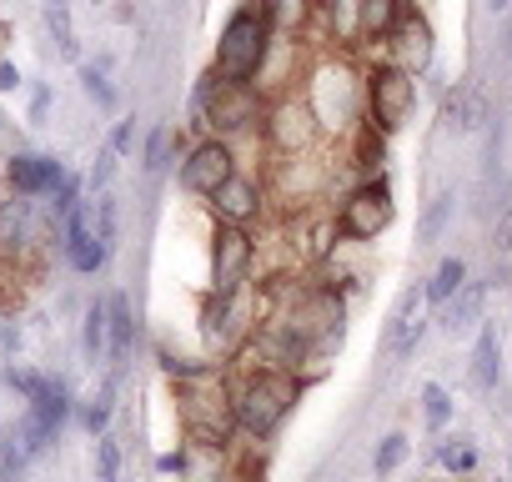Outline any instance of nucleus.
Returning <instances> with one entry per match:
<instances>
[{
  "mask_svg": "<svg viewBox=\"0 0 512 482\" xmlns=\"http://www.w3.org/2000/svg\"><path fill=\"white\" fill-rule=\"evenodd\" d=\"M487 6H492V11H507V6H512V0H487Z\"/></svg>",
  "mask_w": 512,
  "mask_h": 482,
  "instance_id": "42",
  "label": "nucleus"
},
{
  "mask_svg": "<svg viewBox=\"0 0 512 482\" xmlns=\"http://www.w3.org/2000/svg\"><path fill=\"white\" fill-rule=\"evenodd\" d=\"M16 86H21V71L11 61H0V91H16Z\"/></svg>",
  "mask_w": 512,
  "mask_h": 482,
  "instance_id": "40",
  "label": "nucleus"
},
{
  "mask_svg": "<svg viewBox=\"0 0 512 482\" xmlns=\"http://www.w3.org/2000/svg\"><path fill=\"white\" fill-rule=\"evenodd\" d=\"M6 176H11V191H16V196H51V191L66 181V166H61L56 156H31V151H21V156H11Z\"/></svg>",
  "mask_w": 512,
  "mask_h": 482,
  "instance_id": "15",
  "label": "nucleus"
},
{
  "mask_svg": "<svg viewBox=\"0 0 512 482\" xmlns=\"http://www.w3.org/2000/svg\"><path fill=\"white\" fill-rule=\"evenodd\" d=\"M96 477L101 482H121V442L111 432L96 437Z\"/></svg>",
  "mask_w": 512,
  "mask_h": 482,
  "instance_id": "33",
  "label": "nucleus"
},
{
  "mask_svg": "<svg viewBox=\"0 0 512 482\" xmlns=\"http://www.w3.org/2000/svg\"><path fill=\"white\" fill-rule=\"evenodd\" d=\"M186 462H191V452H186V447H176V452H161V457H156V472H176V477H181V472H186Z\"/></svg>",
  "mask_w": 512,
  "mask_h": 482,
  "instance_id": "38",
  "label": "nucleus"
},
{
  "mask_svg": "<svg viewBox=\"0 0 512 482\" xmlns=\"http://www.w3.org/2000/svg\"><path fill=\"white\" fill-rule=\"evenodd\" d=\"M422 312H427V292H422V287H407V292L397 297L387 327H382V352H387V357L402 362V357L417 352V342H422Z\"/></svg>",
  "mask_w": 512,
  "mask_h": 482,
  "instance_id": "10",
  "label": "nucleus"
},
{
  "mask_svg": "<svg viewBox=\"0 0 512 482\" xmlns=\"http://www.w3.org/2000/svg\"><path fill=\"white\" fill-rule=\"evenodd\" d=\"M387 46H392V66H402L412 76L427 71L432 66V26H427V16L417 6H402L397 26L387 31Z\"/></svg>",
  "mask_w": 512,
  "mask_h": 482,
  "instance_id": "9",
  "label": "nucleus"
},
{
  "mask_svg": "<svg viewBox=\"0 0 512 482\" xmlns=\"http://www.w3.org/2000/svg\"><path fill=\"white\" fill-rule=\"evenodd\" d=\"M91 226H96V236H101V247H106V252H116V236H121V206H116V196H111V191H101V196L91 201Z\"/></svg>",
  "mask_w": 512,
  "mask_h": 482,
  "instance_id": "26",
  "label": "nucleus"
},
{
  "mask_svg": "<svg viewBox=\"0 0 512 482\" xmlns=\"http://www.w3.org/2000/svg\"><path fill=\"white\" fill-rule=\"evenodd\" d=\"M492 241H497V252H512V206L497 211V231H492Z\"/></svg>",
  "mask_w": 512,
  "mask_h": 482,
  "instance_id": "37",
  "label": "nucleus"
},
{
  "mask_svg": "<svg viewBox=\"0 0 512 482\" xmlns=\"http://www.w3.org/2000/svg\"><path fill=\"white\" fill-rule=\"evenodd\" d=\"M362 101H367V126H377L382 136H397L417 111V76L402 66H377L362 86Z\"/></svg>",
  "mask_w": 512,
  "mask_h": 482,
  "instance_id": "4",
  "label": "nucleus"
},
{
  "mask_svg": "<svg viewBox=\"0 0 512 482\" xmlns=\"http://www.w3.org/2000/svg\"><path fill=\"white\" fill-rule=\"evenodd\" d=\"M61 247H66V262L81 272V277H91V272H101L106 267V247H101V236H96V226H91V201H81L71 216H66V226H61Z\"/></svg>",
  "mask_w": 512,
  "mask_h": 482,
  "instance_id": "11",
  "label": "nucleus"
},
{
  "mask_svg": "<svg viewBox=\"0 0 512 482\" xmlns=\"http://www.w3.org/2000/svg\"><path fill=\"white\" fill-rule=\"evenodd\" d=\"M81 86H86V96H96V106H116V91H111V81H106V61H86L81 66Z\"/></svg>",
  "mask_w": 512,
  "mask_h": 482,
  "instance_id": "32",
  "label": "nucleus"
},
{
  "mask_svg": "<svg viewBox=\"0 0 512 482\" xmlns=\"http://www.w3.org/2000/svg\"><path fill=\"white\" fill-rule=\"evenodd\" d=\"M106 347H111V297H96L81 322V352L96 367V362H106Z\"/></svg>",
  "mask_w": 512,
  "mask_h": 482,
  "instance_id": "19",
  "label": "nucleus"
},
{
  "mask_svg": "<svg viewBox=\"0 0 512 482\" xmlns=\"http://www.w3.org/2000/svg\"><path fill=\"white\" fill-rule=\"evenodd\" d=\"M392 216H397V206H392V186H387V181H362V186L342 201V211H337V231H342L347 241H377V236L392 226Z\"/></svg>",
  "mask_w": 512,
  "mask_h": 482,
  "instance_id": "6",
  "label": "nucleus"
},
{
  "mask_svg": "<svg viewBox=\"0 0 512 482\" xmlns=\"http://www.w3.org/2000/svg\"><path fill=\"white\" fill-rule=\"evenodd\" d=\"M111 412H116V377H111V382H101V392L81 407V427H86L91 437H101V432L111 427Z\"/></svg>",
  "mask_w": 512,
  "mask_h": 482,
  "instance_id": "27",
  "label": "nucleus"
},
{
  "mask_svg": "<svg viewBox=\"0 0 512 482\" xmlns=\"http://www.w3.org/2000/svg\"><path fill=\"white\" fill-rule=\"evenodd\" d=\"M256 116H262V96H256V86H231V81H221V91H216V101H211V111H206V126L226 141V136L246 131Z\"/></svg>",
  "mask_w": 512,
  "mask_h": 482,
  "instance_id": "12",
  "label": "nucleus"
},
{
  "mask_svg": "<svg viewBox=\"0 0 512 482\" xmlns=\"http://www.w3.org/2000/svg\"><path fill=\"white\" fill-rule=\"evenodd\" d=\"M452 211H457V196H452V191H437V196H432V206H427V211H422V221H417V247H432V241H442V231H447Z\"/></svg>",
  "mask_w": 512,
  "mask_h": 482,
  "instance_id": "23",
  "label": "nucleus"
},
{
  "mask_svg": "<svg viewBox=\"0 0 512 482\" xmlns=\"http://www.w3.org/2000/svg\"><path fill=\"white\" fill-rule=\"evenodd\" d=\"M497 377H502V337H497V327H482L477 347H472V387L492 392Z\"/></svg>",
  "mask_w": 512,
  "mask_h": 482,
  "instance_id": "20",
  "label": "nucleus"
},
{
  "mask_svg": "<svg viewBox=\"0 0 512 482\" xmlns=\"http://www.w3.org/2000/svg\"><path fill=\"white\" fill-rule=\"evenodd\" d=\"M176 407H181V427L196 447H226L231 442V432H236L231 382L216 377L211 367L176 382Z\"/></svg>",
  "mask_w": 512,
  "mask_h": 482,
  "instance_id": "2",
  "label": "nucleus"
},
{
  "mask_svg": "<svg viewBox=\"0 0 512 482\" xmlns=\"http://www.w3.org/2000/svg\"><path fill=\"white\" fill-rule=\"evenodd\" d=\"M357 11H362V36H382L387 41V31L402 16V0H357Z\"/></svg>",
  "mask_w": 512,
  "mask_h": 482,
  "instance_id": "25",
  "label": "nucleus"
},
{
  "mask_svg": "<svg viewBox=\"0 0 512 482\" xmlns=\"http://www.w3.org/2000/svg\"><path fill=\"white\" fill-rule=\"evenodd\" d=\"M116 161H121V156H116L111 146H101V151H96V161H91V171H86V191H91V196H101V191L111 186V176H116Z\"/></svg>",
  "mask_w": 512,
  "mask_h": 482,
  "instance_id": "34",
  "label": "nucleus"
},
{
  "mask_svg": "<svg viewBox=\"0 0 512 482\" xmlns=\"http://www.w3.org/2000/svg\"><path fill=\"white\" fill-rule=\"evenodd\" d=\"M231 171H236L231 146H226L221 136H211V141H201V146L186 151V161H181V191H191V196H211Z\"/></svg>",
  "mask_w": 512,
  "mask_h": 482,
  "instance_id": "8",
  "label": "nucleus"
},
{
  "mask_svg": "<svg viewBox=\"0 0 512 482\" xmlns=\"http://www.w3.org/2000/svg\"><path fill=\"white\" fill-rule=\"evenodd\" d=\"M251 262H256V241L246 236V226L216 221V231H211V292L236 297L241 282L251 277Z\"/></svg>",
  "mask_w": 512,
  "mask_h": 482,
  "instance_id": "5",
  "label": "nucleus"
},
{
  "mask_svg": "<svg viewBox=\"0 0 512 482\" xmlns=\"http://www.w3.org/2000/svg\"><path fill=\"white\" fill-rule=\"evenodd\" d=\"M36 241V206L31 196H6L0 201V262H16L26 257V247Z\"/></svg>",
  "mask_w": 512,
  "mask_h": 482,
  "instance_id": "14",
  "label": "nucleus"
},
{
  "mask_svg": "<svg viewBox=\"0 0 512 482\" xmlns=\"http://www.w3.org/2000/svg\"><path fill=\"white\" fill-rule=\"evenodd\" d=\"M442 121H447L452 131H477V126H487V121H492V106H487V96H482L472 81H462L457 91H447Z\"/></svg>",
  "mask_w": 512,
  "mask_h": 482,
  "instance_id": "17",
  "label": "nucleus"
},
{
  "mask_svg": "<svg viewBox=\"0 0 512 482\" xmlns=\"http://www.w3.org/2000/svg\"><path fill=\"white\" fill-rule=\"evenodd\" d=\"M201 337H206V347H216V352H226L236 337H241V322H236V297H206L201 302Z\"/></svg>",
  "mask_w": 512,
  "mask_h": 482,
  "instance_id": "18",
  "label": "nucleus"
},
{
  "mask_svg": "<svg viewBox=\"0 0 512 482\" xmlns=\"http://www.w3.org/2000/svg\"><path fill=\"white\" fill-rule=\"evenodd\" d=\"M0 347H6V352H16V347H21V332H16V322H0Z\"/></svg>",
  "mask_w": 512,
  "mask_h": 482,
  "instance_id": "41",
  "label": "nucleus"
},
{
  "mask_svg": "<svg viewBox=\"0 0 512 482\" xmlns=\"http://www.w3.org/2000/svg\"><path fill=\"white\" fill-rule=\"evenodd\" d=\"M46 111H51V91L41 86V91L31 96V121H46Z\"/></svg>",
  "mask_w": 512,
  "mask_h": 482,
  "instance_id": "39",
  "label": "nucleus"
},
{
  "mask_svg": "<svg viewBox=\"0 0 512 482\" xmlns=\"http://www.w3.org/2000/svg\"><path fill=\"white\" fill-rule=\"evenodd\" d=\"M171 146H176V131H171V126H156V131L146 136V151H141L146 176H161V171L171 166Z\"/></svg>",
  "mask_w": 512,
  "mask_h": 482,
  "instance_id": "29",
  "label": "nucleus"
},
{
  "mask_svg": "<svg viewBox=\"0 0 512 482\" xmlns=\"http://www.w3.org/2000/svg\"><path fill=\"white\" fill-rule=\"evenodd\" d=\"M111 151H116V156H131V151H136V121H116V131H111Z\"/></svg>",
  "mask_w": 512,
  "mask_h": 482,
  "instance_id": "36",
  "label": "nucleus"
},
{
  "mask_svg": "<svg viewBox=\"0 0 512 482\" xmlns=\"http://www.w3.org/2000/svg\"><path fill=\"white\" fill-rule=\"evenodd\" d=\"M41 16H46V31L56 36V46H61V56H81V46H76V26H71V6L66 0H46L41 6Z\"/></svg>",
  "mask_w": 512,
  "mask_h": 482,
  "instance_id": "24",
  "label": "nucleus"
},
{
  "mask_svg": "<svg viewBox=\"0 0 512 482\" xmlns=\"http://www.w3.org/2000/svg\"><path fill=\"white\" fill-rule=\"evenodd\" d=\"M267 136L282 156H297L317 141V111L312 101H297V96H282L272 111H267Z\"/></svg>",
  "mask_w": 512,
  "mask_h": 482,
  "instance_id": "7",
  "label": "nucleus"
},
{
  "mask_svg": "<svg viewBox=\"0 0 512 482\" xmlns=\"http://www.w3.org/2000/svg\"><path fill=\"white\" fill-rule=\"evenodd\" d=\"M206 201H211L216 221H231V226H251L256 216H262V186H256L251 176H241V171H231Z\"/></svg>",
  "mask_w": 512,
  "mask_h": 482,
  "instance_id": "13",
  "label": "nucleus"
},
{
  "mask_svg": "<svg viewBox=\"0 0 512 482\" xmlns=\"http://www.w3.org/2000/svg\"><path fill=\"white\" fill-rule=\"evenodd\" d=\"M6 382H11V387H16V392H21L26 402H31V397H41V392H46V382H51V377H46V372H26V367H11V372H6Z\"/></svg>",
  "mask_w": 512,
  "mask_h": 482,
  "instance_id": "35",
  "label": "nucleus"
},
{
  "mask_svg": "<svg viewBox=\"0 0 512 482\" xmlns=\"http://www.w3.org/2000/svg\"><path fill=\"white\" fill-rule=\"evenodd\" d=\"M482 307H487V282H462V287L442 302V332L457 337V332L477 327V322H482Z\"/></svg>",
  "mask_w": 512,
  "mask_h": 482,
  "instance_id": "16",
  "label": "nucleus"
},
{
  "mask_svg": "<svg viewBox=\"0 0 512 482\" xmlns=\"http://www.w3.org/2000/svg\"><path fill=\"white\" fill-rule=\"evenodd\" d=\"M272 36H277V31H272L267 11L241 6V11L226 21L221 41H216L211 71H216L221 81H231V86H251L256 71H262V61H267V51H272Z\"/></svg>",
  "mask_w": 512,
  "mask_h": 482,
  "instance_id": "3",
  "label": "nucleus"
},
{
  "mask_svg": "<svg viewBox=\"0 0 512 482\" xmlns=\"http://www.w3.org/2000/svg\"><path fill=\"white\" fill-rule=\"evenodd\" d=\"M402 462H407V432H387V437L377 442V452H372V472L387 477V472H397Z\"/></svg>",
  "mask_w": 512,
  "mask_h": 482,
  "instance_id": "31",
  "label": "nucleus"
},
{
  "mask_svg": "<svg viewBox=\"0 0 512 482\" xmlns=\"http://www.w3.org/2000/svg\"><path fill=\"white\" fill-rule=\"evenodd\" d=\"M462 282H467V262H462V257H442V262H437V272L422 282V292H427V307H442V302H447V297H452Z\"/></svg>",
  "mask_w": 512,
  "mask_h": 482,
  "instance_id": "22",
  "label": "nucleus"
},
{
  "mask_svg": "<svg viewBox=\"0 0 512 482\" xmlns=\"http://www.w3.org/2000/svg\"><path fill=\"white\" fill-rule=\"evenodd\" d=\"M302 402V382L287 367H246L231 382V407H236V432H246L251 442L277 437V427L292 417V407Z\"/></svg>",
  "mask_w": 512,
  "mask_h": 482,
  "instance_id": "1",
  "label": "nucleus"
},
{
  "mask_svg": "<svg viewBox=\"0 0 512 482\" xmlns=\"http://www.w3.org/2000/svg\"><path fill=\"white\" fill-rule=\"evenodd\" d=\"M422 417H427L432 432H442L452 422V397H447L442 382H422Z\"/></svg>",
  "mask_w": 512,
  "mask_h": 482,
  "instance_id": "30",
  "label": "nucleus"
},
{
  "mask_svg": "<svg viewBox=\"0 0 512 482\" xmlns=\"http://www.w3.org/2000/svg\"><path fill=\"white\" fill-rule=\"evenodd\" d=\"M131 342H136L131 302L116 292V297H111V347H106V357H111V367H116V372H126V362H131Z\"/></svg>",
  "mask_w": 512,
  "mask_h": 482,
  "instance_id": "21",
  "label": "nucleus"
},
{
  "mask_svg": "<svg viewBox=\"0 0 512 482\" xmlns=\"http://www.w3.org/2000/svg\"><path fill=\"white\" fill-rule=\"evenodd\" d=\"M437 462H442L452 477H467V472L477 467V442H472L467 432H457V437H447V442L437 447Z\"/></svg>",
  "mask_w": 512,
  "mask_h": 482,
  "instance_id": "28",
  "label": "nucleus"
}]
</instances>
